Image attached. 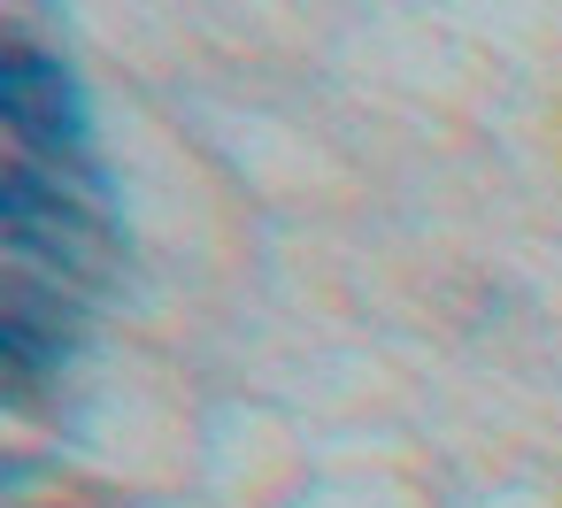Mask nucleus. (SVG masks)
Returning <instances> with one entry per match:
<instances>
[{"label": "nucleus", "mask_w": 562, "mask_h": 508, "mask_svg": "<svg viewBox=\"0 0 562 508\" xmlns=\"http://www.w3.org/2000/svg\"><path fill=\"white\" fill-rule=\"evenodd\" d=\"M0 262H9V285H40L93 308L124 262L109 170H55L9 155V170H0Z\"/></svg>", "instance_id": "f257e3e1"}, {"label": "nucleus", "mask_w": 562, "mask_h": 508, "mask_svg": "<svg viewBox=\"0 0 562 508\" xmlns=\"http://www.w3.org/2000/svg\"><path fill=\"white\" fill-rule=\"evenodd\" d=\"M0 124L16 132V155H32V162L101 170L86 78H78L63 55L32 47L24 32H9V47H0Z\"/></svg>", "instance_id": "f03ea898"}, {"label": "nucleus", "mask_w": 562, "mask_h": 508, "mask_svg": "<svg viewBox=\"0 0 562 508\" xmlns=\"http://www.w3.org/2000/svg\"><path fill=\"white\" fill-rule=\"evenodd\" d=\"M86 331H93L86 301H63V293L0 278V377H9V400H32L40 385H55L78 362Z\"/></svg>", "instance_id": "7ed1b4c3"}]
</instances>
